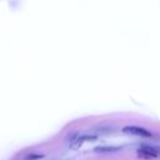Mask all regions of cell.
<instances>
[{"label": "cell", "instance_id": "1", "mask_svg": "<svg viewBox=\"0 0 160 160\" xmlns=\"http://www.w3.org/2000/svg\"><path fill=\"white\" fill-rule=\"evenodd\" d=\"M122 132L126 134V135H132V136H141V138H150L152 136V134L144 129V128H140V126H136V125H126L122 128Z\"/></svg>", "mask_w": 160, "mask_h": 160}, {"label": "cell", "instance_id": "2", "mask_svg": "<svg viewBox=\"0 0 160 160\" xmlns=\"http://www.w3.org/2000/svg\"><path fill=\"white\" fill-rule=\"evenodd\" d=\"M160 150L154 148V146H148V145H142L140 149H138V155L142 159H155L159 156Z\"/></svg>", "mask_w": 160, "mask_h": 160}, {"label": "cell", "instance_id": "3", "mask_svg": "<svg viewBox=\"0 0 160 160\" xmlns=\"http://www.w3.org/2000/svg\"><path fill=\"white\" fill-rule=\"evenodd\" d=\"M95 139H96V136L80 135V136H78L76 139H74V140L70 142V148H71V149H79V148L84 144V141H86V140H95Z\"/></svg>", "mask_w": 160, "mask_h": 160}, {"label": "cell", "instance_id": "4", "mask_svg": "<svg viewBox=\"0 0 160 160\" xmlns=\"http://www.w3.org/2000/svg\"><path fill=\"white\" fill-rule=\"evenodd\" d=\"M44 155L42 154H29V159H41Z\"/></svg>", "mask_w": 160, "mask_h": 160}, {"label": "cell", "instance_id": "5", "mask_svg": "<svg viewBox=\"0 0 160 160\" xmlns=\"http://www.w3.org/2000/svg\"><path fill=\"white\" fill-rule=\"evenodd\" d=\"M95 150H96V151H104V150L111 151V150H118V148H96Z\"/></svg>", "mask_w": 160, "mask_h": 160}]
</instances>
